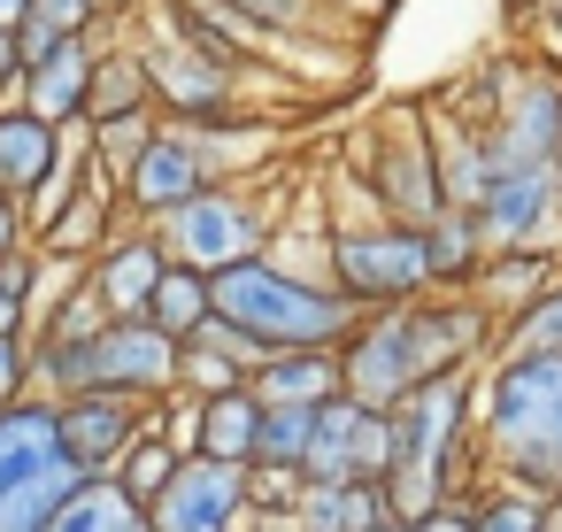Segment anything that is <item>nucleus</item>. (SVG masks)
<instances>
[{"label": "nucleus", "mask_w": 562, "mask_h": 532, "mask_svg": "<svg viewBox=\"0 0 562 532\" xmlns=\"http://www.w3.org/2000/svg\"><path fill=\"white\" fill-rule=\"evenodd\" d=\"M24 401V332H0V409Z\"/></svg>", "instance_id": "a878e982"}, {"label": "nucleus", "mask_w": 562, "mask_h": 532, "mask_svg": "<svg viewBox=\"0 0 562 532\" xmlns=\"http://www.w3.org/2000/svg\"><path fill=\"white\" fill-rule=\"evenodd\" d=\"M331 263H339V286L362 293V301H393V293H408V286L431 278V255H424L416 232H378V240H355L347 232L331 247Z\"/></svg>", "instance_id": "423d86ee"}, {"label": "nucleus", "mask_w": 562, "mask_h": 532, "mask_svg": "<svg viewBox=\"0 0 562 532\" xmlns=\"http://www.w3.org/2000/svg\"><path fill=\"white\" fill-rule=\"evenodd\" d=\"M147 101V70L132 55H93V78H86V124H116V117H139Z\"/></svg>", "instance_id": "aec40b11"}, {"label": "nucleus", "mask_w": 562, "mask_h": 532, "mask_svg": "<svg viewBox=\"0 0 562 532\" xmlns=\"http://www.w3.org/2000/svg\"><path fill=\"white\" fill-rule=\"evenodd\" d=\"M255 417H262L255 394H239V386L209 394V401H201V455H216V463H247V455H255Z\"/></svg>", "instance_id": "a211bd4d"}, {"label": "nucleus", "mask_w": 562, "mask_h": 532, "mask_svg": "<svg viewBox=\"0 0 562 532\" xmlns=\"http://www.w3.org/2000/svg\"><path fill=\"white\" fill-rule=\"evenodd\" d=\"M139 432V417L124 409V394H63L55 401V440H63V455L86 470V478H109V463L124 455V440Z\"/></svg>", "instance_id": "0eeeda50"}, {"label": "nucleus", "mask_w": 562, "mask_h": 532, "mask_svg": "<svg viewBox=\"0 0 562 532\" xmlns=\"http://www.w3.org/2000/svg\"><path fill=\"white\" fill-rule=\"evenodd\" d=\"M493 440L531 486H562V347H531L493 386Z\"/></svg>", "instance_id": "7ed1b4c3"}, {"label": "nucleus", "mask_w": 562, "mask_h": 532, "mask_svg": "<svg viewBox=\"0 0 562 532\" xmlns=\"http://www.w3.org/2000/svg\"><path fill=\"white\" fill-rule=\"evenodd\" d=\"M0 332H24V301H16L9 286H0Z\"/></svg>", "instance_id": "2f4dec72"}, {"label": "nucleus", "mask_w": 562, "mask_h": 532, "mask_svg": "<svg viewBox=\"0 0 562 532\" xmlns=\"http://www.w3.org/2000/svg\"><path fill=\"white\" fill-rule=\"evenodd\" d=\"M301 509H308V532H370V524H385V494L370 478H331Z\"/></svg>", "instance_id": "6ab92c4d"}, {"label": "nucleus", "mask_w": 562, "mask_h": 532, "mask_svg": "<svg viewBox=\"0 0 562 532\" xmlns=\"http://www.w3.org/2000/svg\"><path fill=\"white\" fill-rule=\"evenodd\" d=\"M40 532H147V509L116 486V478H78L63 494V509Z\"/></svg>", "instance_id": "4468645a"}, {"label": "nucleus", "mask_w": 562, "mask_h": 532, "mask_svg": "<svg viewBox=\"0 0 562 532\" xmlns=\"http://www.w3.org/2000/svg\"><path fill=\"white\" fill-rule=\"evenodd\" d=\"M470 532H539V509L531 501H501V509L470 517Z\"/></svg>", "instance_id": "bb28decb"}, {"label": "nucleus", "mask_w": 562, "mask_h": 532, "mask_svg": "<svg viewBox=\"0 0 562 532\" xmlns=\"http://www.w3.org/2000/svg\"><path fill=\"white\" fill-rule=\"evenodd\" d=\"M408 532H470V517H454V509H424V524H408Z\"/></svg>", "instance_id": "7c9ffc66"}, {"label": "nucleus", "mask_w": 562, "mask_h": 532, "mask_svg": "<svg viewBox=\"0 0 562 532\" xmlns=\"http://www.w3.org/2000/svg\"><path fill=\"white\" fill-rule=\"evenodd\" d=\"M324 394H339V370H331L324 347H278L255 378V401H308L316 409Z\"/></svg>", "instance_id": "dca6fc26"}, {"label": "nucleus", "mask_w": 562, "mask_h": 532, "mask_svg": "<svg viewBox=\"0 0 562 532\" xmlns=\"http://www.w3.org/2000/svg\"><path fill=\"white\" fill-rule=\"evenodd\" d=\"M209 309H216L232 332L262 340V347H324L331 332H347V301L308 293V286H293L285 270L247 263V255L209 270Z\"/></svg>", "instance_id": "f257e3e1"}, {"label": "nucleus", "mask_w": 562, "mask_h": 532, "mask_svg": "<svg viewBox=\"0 0 562 532\" xmlns=\"http://www.w3.org/2000/svg\"><path fill=\"white\" fill-rule=\"evenodd\" d=\"M232 9H247V16H262V24H293L301 0H232Z\"/></svg>", "instance_id": "c85d7f7f"}, {"label": "nucleus", "mask_w": 562, "mask_h": 532, "mask_svg": "<svg viewBox=\"0 0 562 532\" xmlns=\"http://www.w3.org/2000/svg\"><path fill=\"white\" fill-rule=\"evenodd\" d=\"M63 155V124L32 117V109H0V193L24 201Z\"/></svg>", "instance_id": "f8f14e48"}, {"label": "nucleus", "mask_w": 562, "mask_h": 532, "mask_svg": "<svg viewBox=\"0 0 562 532\" xmlns=\"http://www.w3.org/2000/svg\"><path fill=\"white\" fill-rule=\"evenodd\" d=\"M170 470H178V447H162L155 432H147V440L132 432V440H124V455L109 463V478H116V486H124V494H132L139 509H147V501H155V494L170 486Z\"/></svg>", "instance_id": "4be33fe9"}, {"label": "nucleus", "mask_w": 562, "mask_h": 532, "mask_svg": "<svg viewBox=\"0 0 562 532\" xmlns=\"http://www.w3.org/2000/svg\"><path fill=\"white\" fill-rule=\"evenodd\" d=\"M155 332H170V340H193L201 324H209V270H170L162 263V278H155V293H147V309H139Z\"/></svg>", "instance_id": "f3484780"}, {"label": "nucleus", "mask_w": 562, "mask_h": 532, "mask_svg": "<svg viewBox=\"0 0 562 532\" xmlns=\"http://www.w3.org/2000/svg\"><path fill=\"white\" fill-rule=\"evenodd\" d=\"M86 78H93V47H86V32H78V40H55L16 86H24V109H32V117L70 124V117H86Z\"/></svg>", "instance_id": "6e6552de"}, {"label": "nucleus", "mask_w": 562, "mask_h": 532, "mask_svg": "<svg viewBox=\"0 0 562 532\" xmlns=\"http://www.w3.org/2000/svg\"><path fill=\"white\" fill-rule=\"evenodd\" d=\"M170 224H178V255L201 263V270L247 255V217H239V201H224V193H186V201L170 209Z\"/></svg>", "instance_id": "1a4fd4ad"}, {"label": "nucleus", "mask_w": 562, "mask_h": 532, "mask_svg": "<svg viewBox=\"0 0 562 532\" xmlns=\"http://www.w3.org/2000/svg\"><path fill=\"white\" fill-rule=\"evenodd\" d=\"M547 193H554L547 170H531V163H493V170H485V193H477V224H485L493 240H524V232L547 217Z\"/></svg>", "instance_id": "9d476101"}, {"label": "nucleus", "mask_w": 562, "mask_h": 532, "mask_svg": "<svg viewBox=\"0 0 562 532\" xmlns=\"http://www.w3.org/2000/svg\"><path fill=\"white\" fill-rule=\"evenodd\" d=\"M124 186H132L139 209H178L186 193H201V155H193L186 140L155 132V140H139V155L124 163Z\"/></svg>", "instance_id": "9b49d317"}, {"label": "nucleus", "mask_w": 562, "mask_h": 532, "mask_svg": "<svg viewBox=\"0 0 562 532\" xmlns=\"http://www.w3.org/2000/svg\"><path fill=\"white\" fill-rule=\"evenodd\" d=\"M524 340H531V347H562V293L539 301V309L524 317Z\"/></svg>", "instance_id": "cd10ccee"}, {"label": "nucleus", "mask_w": 562, "mask_h": 532, "mask_svg": "<svg viewBox=\"0 0 562 532\" xmlns=\"http://www.w3.org/2000/svg\"><path fill=\"white\" fill-rule=\"evenodd\" d=\"M178 378V340L147 317H109L86 340V386L93 394H162Z\"/></svg>", "instance_id": "20e7f679"}, {"label": "nucleus", "mask_w": 562, "mask_h": 532, "mask_svg": "<svg viewBox=\"0 0 562 532\" xmlns=\"http://www.w3.org/2000/svg\"><path fill=\"white\" fill-rule=\"evenodd\" d=\"M424 255H431V270H462L470 263V224H439L424 240Z\"/></svg>", "instance_id": "393cba45"}, {"label": "nucleus", "mask_w": 562, "mask_h": 532, "mask_svg": "<svg viewBox=\"0 0 562 532\" xmlns=\"http://www.w3.org/2000/svg\"><path fill=\"white\" fill-rule=\"evenodd\" d=\"M554 140H562V93H554L547 78H524V93L508 101L501 163H531V170H547V163H554Z\"/></svg>", "instance_id": "ddd939ff"}, {"label": "nucleus", "mask_w": 562, "mask_h": 532, "mask_svg": "<svg viewBox=\"0 0 562 532\" xmlns=\"http://www.w3.org/2000/svg\"><path fill=\"white\" fill-rule=\"evenodd\" d=\"M470 340H477L470 317H393V324H378V332L355 340V355H347V401L393 409L401 394H416L424 378H439Z\"/></svg>", "instance_id": "f03ea898"}, {"label": "nucleus", "mask_w": 562, "mask_h": 532, "mask_svg": "<svg viewBox=\"0 0 562 532\" xmlns=\"http://www.w3.org/2000/svg\"><path fill=\"white\" fill-rule=\"evenodd\" d=\"M547 178H554V186H562V140H554V163H547Z\"/></svg>", "instance_id": "72a5a7b5"}, {"label": "nucleus", "mask_w": 562, "mask_h": 532, "mask_svg": "<svg viewBox=\"0 0 562 532\" xmlns=\"http://www.w3.org/2000/svg\"><path fill=\"white\" fill-rule=\"evenodd\" d=\"M178 370H186L193 386H209V394H224V386H239V370H232L224 355H209V347H186V340H178Z\"/></svg>", "instance_id": "b1692460"}, {"label": "nucleus", "mask_w": 562, "mask_h": 532, "mask_svg": "<svg viewBox=\"0 0 562 532\" xmlns=\"http://www.w3.org/2000/svg\"><path fill=\"white\" fill-rule=\"evenodd\" d=\"M247 494V463H216V455H186L170 470V486L147 501V532H232Z\"/></svg>", "instance_id": "39448f33"}, {"label": "nucleus", "mask_w": 562, "mask_h": 532, "mask_svg": "<svg viewBox=\"0 0 562 532\" xmlns=\"http://www.w3.org/2000/svg\"><path fill=\"white\" fill-rule=\"evenodd\" d=\"M370 532H408V524H370Z\"/></svg>", "instance_id": "f704fd0d"}, {"label": "nucleus", "mask_w": 562, "mask_h": 532, "mask_svg": "<svg viewBox=\"0 0 562 532\" xmlns=\"http://www.w3.org/2000/svg\"><path fill=\"white\" fill-rule=\"evenodd\" d=\"M9 247H24V209L0 193V255H9Z\"/></svg>", "instance_id": "c756f323"}, {"label": "nucleus", "mask_w": 562, "mask_h": 532, "mask_svg": "<svg viewBox=\"0 0 562 532\" xmlns=\"http://www.w3.org/2000/svg\"><path fill=\"white\" fill-rule=\"evenodd\" d=\"M308 424H316L308 401H262V417H255V455H262V463H301Z\"/></svg>", "instance_id": "5701e85b"}, {"label": "nucleus", "mask_w": 562, "mask_h": 532, "mask_svg": "<svg viewBox=\"0 0 562 532\" xmlns=\"http://www.w3.org/2000/svg\"><path fill=\"white\" fill-rule=\"evenodd\" d=\"M155 278H162V247L132 240V247H109V263H101L86 286H93V301H101L109 317H139L147 293H155Z\"/></svg>", "instance_id": "2eb2a0df"}, {"label": "nucleus", "mask_w": 562, "mask_h": 532, "mask_svg": "<svg viewBox=\"0 0 562 532\" xmlns=\"http://www.w3.org/2000/svg\"><path fill=\"white\" fill-rule=\"evenodd\" d=\"M24 24V0H0V32H16Z\"/></svg>", "instance_id": "473e14b6"}, {"label": "nucleus", "mask_w": 562, "mask_h": 532, "mask_svg": "<svg viewBox=\"0 0 562 532\" xmlns=\"http://www.w3.org/2000/svg\"><path fill=\"white\" fill-rule=\"evenodd\" d=\"M139 70H147V86H155L162 101H178V109H216V101H224V78H216L209 63H193V55H147Z\"/></svg>", "instance_id": "412c9836"}]
</instances>
